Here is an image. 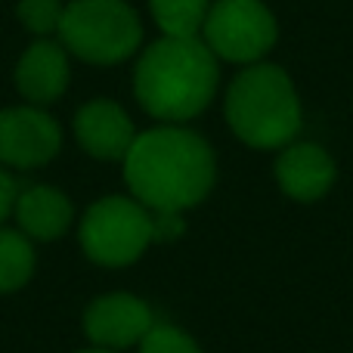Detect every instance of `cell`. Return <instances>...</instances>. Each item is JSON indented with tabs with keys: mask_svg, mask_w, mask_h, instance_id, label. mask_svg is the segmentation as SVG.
Wrapping results in <instances>:
<instances>
[{
	"mask_svg": "<svg viewBox=\"0 0 353 353\" xmlns=\"http://www.w3.org/2000/svg\"><path fill=\"white\" fill-rule=\"evenodd\" d=\"M134 195L152 211H186L214 183V155L201 137L183 128H155L137 137L124 159Z\"/></svg>",
	"mask_w": 353,
	"mask_h": 353,
	"instance_id": "6da1fadb",
	"label": "cell"
},
{
	"mask_svg": "<svg viewBox=\"0 0 353 353\" xmlns=\"http://www.w3.org/2000/svg\"><path fill=\"white\" fill-rule=\"evenodd\" d=\"M137 99L161 121L195 118L217 90V59L199 37H161L137 65Z\"/></svg>",
	"mask_w": 353,
	"mask_h": 353,
	"instance_id": "7a4b0ae2",
	"label": "cell"
},
{
	"mask_svg": "<svg viewBox=\"0 0 353 353\" xmlns=\"http://www.w3.org/2000/svg\"><path fill=\"white\" fill-rule=\"evenodd\" d=\"M226 118L248 146L276 149L298 134L301 103L282 68L254 65L232 81L226 93Z\"/></svg>",
	"mask_w": 353,
	"mask_h": 353,
	"instance_id": "3957f363",
	"label": "cell"
},
{
	"mask_svg": "<svg viewBox=\"0 0 353 353\" xmlns=\"http://www.w3.org/2000/svg\"><path fill=\"white\" fill-rule=\"evenodd\" d=\"M59 37L78 59L112 65L140 47V19L124 0H74L65 6Z\"/></svg>",
	"mask_w": 353,
	"mask_h": 353,
	"instance_id": "277c9868",
	"label": "cell"
},
{
	"mask_svg": "<svg viewBox=\"0 0 353 353\" xmlns=\"http://www.w3.org/2000/svg\"><path fill=\"white\" fill-rule=\"evenodd\" d=\"M152 242V214L121 195L90 205L81 220V245L103 267L134 263Z\"/></svg>",
	"mask_w": 353,
	"mask_h": 353,
	"instance_id": "5b68a950",
	"label": "cell"
},
{
	"mask_svg": "<svg viewBox=\"0 0 353 353\" xmlns=\"http://www.w3.org/2000/svg\"><path fill=\"white\" fill-rule=\"evenodd\" d=\"M205 37L214 56L254 62L276 43V19L261 0H217L208 10Z\"/></svg>",
	"mask_w": 353,
	"mask_h": 353,
	"instance_id": "8992f818",
	"label": "cell"
},
{
	"mask_svg": "<svg viewBox=\"0 0 353 353\" xmlns=\"http://www.w3.org/2000/svg\"><path fill=\"white\" fill-rule=\"evenodd\" d=\"M59 152V124L41 109L0 112V161L12 168H41Z\"/></svg>",
	"mask_w": 353,
	"mask_h": 353,
	"instance_id": "52a82bcc",
	"label": "cell"
},
{
	"mask_svg": "<svg viewBox=\"0 0 353 353\" xmlns=\"http://www.w3.org/2000/svg\"><path fill=\"white\" fill-rule=\"evenodd\" d=\"M152 329V310L134 294H105L84 313V332L99 347H130Z\"/></svg>",
	"mask_w": 353,
	"mask_h": 353,
	"instance_id": "ba28073f",
	"label": "cell"
},
{
	"mask_svg": "<svg viewBox=\"0 0 353 353\" xmlns=\"http://www.w3.org/2000/svg\"><path fill=\"white\" fill-rule=\"evenodd\" d=\"M74 134L78 143L93 155V159H128L130 146H134V124H130L128 112L121 105L109 103V99H93L74 118Z\"/></svg>",
	"mask_w": 353,
	"mask_h": 353,
	"instance_id": "9c48e42d",
	"label": "cell"
},
{
	"mask_svg": "<svg viewBox=\"0 0 353 353\" xmlns=\"http://www.w3.org/2000/svg\"><path fill=\"white\" fill-rule=\"evenodd\" d=\"M276 176L279 186L298 201H316L319 195L329 192L335 180V165L325 155V149L313 143H298L288 146L276 161Z\"/></svg>",
	"mask_w": 353,
	"mask_h": 353,
	"instance_id": "30bf717a",
	"label": "cell"
},
{
	"mask_svg": "<svg viewBox=\"0 0 353 353\" xmlns=\"http://www.w3.org/2000/svg\"><path fill=\"white\" fill-rule=\"evenodd\" d=\"M16 84L31 103H53L68 84V59L59 43L41 41L25 50L16 68Z\"/></svg>",
	"mask_w": 353,
	"mask_h": 353,
	"instance_id": "8fae6325",
	"label": "cell"
},
{
	"mask_svg": "<svg viewBox=\"0 0 353 353\" xmlns=\"http://www.w3.org/2000/svg\"><path fill=\"white\" fill-rule=\"evenodd\" d=\"M16 214H19V226L28 236L41 239V242L59 239L68 230V223H72V205H68V199L50 186L25 189L16 199Z\"/></svg>",
	"mask_w": 353,
	"mask_h": 353,
	"instance_id": "7c38bea8",
	"label": "cell"
},
{
	"mask_svg": "<svg viewBox=\"0 0 353 353\" xmlns=\"http://www.w3.org/2000/svg\"><path fill=\"white\" fill-rule=\"evenodd\" d=\"M152 16L165 37H195L205 28L208 0H152Z\"/></svg>",
	"mask_w": 353,
	"mask_h": 353,
	"instance_id": "4fadbf2b",
	"label": "cell"
},
{
	"mask_svg": "<svg viewBox=\"0 0 353 353\" xmlns=\"http://www.w3.org/2000/svg\"><path fill=\"white\" fill-rule=\"evenodd\" d=\"M34 270V251L28 239L12 230H0V294L16 292L31 279Z\"/></svg>",
	"mask_w": 353,
	"mask_h": 353,
	"instance_id": "5bb4252c",
	"label": "cell"
},
{
	"mask_svg": "<svg viewBox=\"0 0 353 353\" xmlns=\"http://www.w3.org/2000/svg\"><path fill=\"white\" fill-rule=\"evenodd\" d=\"M62 12H65V6H62L59 0H19V19H22L25 28L34 31V34L59 31Z\"/></svg>",
	"mask_w": 353,
	"mask_h": 353,
	"instance_id": "9a60e30c",
	"label": "cell"
},
{
	"mask_svg": "<svg viewBox=\"0 0 353 353\" xmlns=\"http://www.w3.org/2000/svg\"><path fill=\"white\" fill-rule=\"evenodd\" d=\"M140 353H201L189 335L171 325H155L146 338L140 341Z\"/></svg>",
	"mask_w": 353,
	"mask_h": 353,
	"instance_id": "2e32d148",
	"label": "cell"
},
{
	"mask_svg": "<svg viewBox=\"0 0 353 353\" xmlns=\"http://www.w3.org/2000/svg\"><path fill=\"white\" fill-rule=\"evenodd\" d=\"M183 232V211H152V242H174Z\"/></svg>",
	"mask_w": 353,
	"mask_h": 353,
	"instance_id": "e0dca14e",
	"label": "cell"
},
{
	"mask_svg": "<svg viewBox=\"0 0 353 353\" xmlns=\"http://www.w3.org/2000/svg\"><path fill=\"white\" fill-rule=\"evenodd\" d=\"M16 205V183H12V176L0 168V220L10 214V208Z\"/></svg>",
	"mask_w": 353,
	"mask_h": 353,
	"instance_id": "ac0fdd59",
	"label": "cell"
},
{
	"mask_svg": "<svg viewBox=\"0 0 353 353\" xmlns=\"http://www.w3.org/2000/svg\"><path fill=\"white\" fill-rule=\"evenodd\" d=\"M87 353H109V350H87Z\"/></svg>",
	"mask_w": 353,
	"mask_h": 353,
	"instance_id": "d6986e66",
	"label": "cell"
}]
</instances>
